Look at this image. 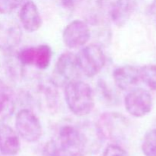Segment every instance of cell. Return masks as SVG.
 Wrapping results in <instances>:
<instances>
[{
	"instance_id": "17",
	"label": "cell",
	"mask_w": 156,
	"mask_h": 156,
	"mask_svg": "<svg viewBox=\"0 0 156 156\" xmlns=\"http://www.w3.org/2000/svg\"><path fill=\"white\" fill-rule=\"evenodd\" d=\"M44 156H76L62 149L56 141H50L44 149Z\"/></svg>"
},
{
	"instance_id": "1",
	"label": "cell",
	"mask_w": 156,
	"mask_h": 156,
	"mask_svg": "<svg viewBox=\"0 0 156 156\" xmlns=\"http://www.w3.org/2000/svg\"><path fill=\"white\" fill-rule=\"evenodd\" d=\"M64 94L67 106L76 116H85L92 111L94 99L91 86L77 79L66 85Z\"/></svg>"
},
{
	"instance_id": "22",
	"label": "cell",
	"mask_w": 156,
	"mask_h": 156,
	"mask_svg": "<svg viewBox=\"0 0 156 156\" xmlns=\"http://www.w3.org/2000/svg\"><path fill=\"white\" fill-rule=\"evenodd\" d=\"M149 12H150V15L152 16V19H153L154 22L156 24V0H154L153 2L151 5Z\"/></svg>"
},
{
	"instance_id": "16",
	"label": "cell",
	"mask_w": 156,
	"mask_h": 156,
	"mask_svg": "<svg viewBox=\"0 0 156 156\" xmlns=\"http://www.w3.org/2000/svg\"><path fill=\"white\" fill-rule=\"evenodd\" d=\"M142 150L146 156H156V129L146 133L142 143Z\"/></svg>"
},
{
	"instance_id": "21",
	"label": "cell",
	"mask_w": 156,
	"mask_h": 156,
	"mask_svg": "<svg viewBox=\"0 0 156 156\" xmlns=\"http://www.w3.org/2000/svg\"><path fill=\"white\" fill-rule=\"evenodd\" d=\"M61 5L66 9H73L82 0H59Z\"/></svg>"
},
{
	"instance_id": "19",
	"label": "cell",
	"mask_w": 156,
	"mask_h": 156,
	"mask_svg": "<svg viewBox=\"0 0 156 156\" xmlns=\"http://www.w3.org/2000/svg\"><path fill=\"white\" fill-rule=\"evenodd\" d=\"M103 156H128L126 151L117 145H110L104 151Z\"/></svg>"
},
{
	"instance_id": "4",
	"label": "cell",
	"mask_w": 156,
	"mask_h": 156,
	"mask_svg": "<svg viewBox=\"0 0 156 156\" xmlns=\"http://www.w3.org/2000/svg\"><path fill=\"white\" fill-rule=\"evenodd\" d=\"M15 127L20 136L29 143L38 141L43 133L39 119L28 109L18 111L15 118Z\"/></svg>"
},
{
	"instance_id": "7",
	"label": "cell",
	"mask_w": 156,
	"mask_h": 156,
	"mask_svg": "<svg viewBox=\"0 0 156 156\" xmlns=\"http://www.w3.org/2000/svg\"><path fill=\"white\" fill-rule=\"evenodd\" d=\"M57 143L65 150L79 156L85 149V138L76 127L69 125L62 126L58 135Z\"/></svg>"
},
{
	"instance_id": "9",
	"label": "cell",
	"mask_w": 156,
	"mask_h": 156,
	"mask_svg": "<svg viewBox=\"0 0 156 156\" xmlns=\"http://www.w3.org/2000/svg\"><path fill=\"white\" fill-rule=\"evenodd\" d=\"M22 31L18 23L6 21L0 23V50L10 52L20 44Z\"/></svg>"
},
{
	"instance_id": "13",
	"label": "cell",
	"mask_w": 156,
	"mask_h": 156,
	"mask_svg": "<svg viewBox=\"0 0 156 156\" xmlns=\"http://www.w3.org/2000/svg\"><path fill=\"white\" fill-rule=\"evenodd\" d=\"M136 7V0H117L110 9L111 20L117 27H123L129 21Z\"/></svg>"
},
{
	"instance_id": "10",
	"label": "cell",
	"mask_w": 156,
	"mask_h": 156,
	"mask_svg": "<svg viewBox=\"0 0 156 156\" xmlns=\"http://www.w3.org/2000/svg\"><path fill=\"white\" fill-rule=\"evenodd\" d=\"M113 77L120 89L129 91L140 82V68L129 65L118 67L113 73Z\"/></svg>"
},
{
	"instance_id": "6",
	"label": "cell",
	"mask_w": 156,
	"mask_h": 156,
	"mask_svg": "<svg viewBox=\"0 0 156 156\" xmlns=\"http://www.w3.org/2000/svg\"><path fill=\"white\" fill-rule=\"evenodd\" d=\"M91 31L89 27L82 20H74L65 27L62 40L66 47L76 49L84 47L89 41Z\"/></svg>"
},
{
	"instance_id": "5",
	"label": "cell",
	"mask_w": 156,
	"mask_h": 156,
	"mask_svg": "<svg viewBox=\"0 0 156 156\" xmlns=\"http://www.w3.org/2000/svg\"><path fill=\"white\" fill-rule=\"evenodd\" d=\"M126 111L134 117H143L149 114L152 108V98L149 91L133 88L124 98Z\"/></svg>"
},
{
	"instance_id": "18",
	"label": "cell",
	"mask_w": 156,
	"mask_h": 156,
	"mask_svg": "<svg viewBox=\"0 0 156 156\" xmlns=\"http://www.w3.org/2000/svg\"><path fill=\"white\" fill-rule=\"evenodd\" d=\"M27 0H0V14H9Z\"/></svg>"
},
{
	"instance_id": "15",
	"label": "cell",
	"mask_w": 156,
	"mask_h": 156,
	"mask_svg": "<svg viewBox=\"0 0 156 156\" xmlns=\"http://www.w3.org/2000/svg\"><path fill=\"white\" fill-rule=\"evenodd\" d=\"M140 81L149 89L156 91V65L149 64L140 67Z\"/></svg>"
},
{
	"instance_id": "12",
	"label": "cell",
	"mask_w": 156,
	"mask_h": 156,
	"mask_svg": "<svg viewBox=\"0 0 156 156\" xmlns=\"http://www.w3.org/2000/svg\"><path fill=\"white\" fill-rule=\"evenodd\" d=\"M21 149V142L17 133L5 123L0 124V153L12 156Z\"/></svg>"
},
{
	"instance_id": "20",
	"label": "cell",
	"mask_w": 156,
	"mask_h": 156,
	"mask_svg": "<svg viewBox=\"0 0 156 156\" xmlns=\"http://www.w3.org/2000/svg\"><path fill=\"white\" fill-rule=\"evenodd\" d=\"M9 101V94L3 86L0 85V114L5 110Z\"/></svg>"
},
{
	"instance_id": "2",
	"label": "cell",
	"mask_w": 156,
	"mask_h": 156,
	"mask_svg": "<svg viewBox=\"0 0 156 156\" xmlns=\"http://www.w3.org/2000/svg\"><path fill=\"white\" fill-rule=\"evenodd\" d=\"M80 73L77 55L69 52L64 53L60 55L55 64L52 82L55 86H65L69 82L77 80Z\"/></svg>"
},
{
	"instance_id": "14",
	"label": "cell",
	"mask_w": 156,
	"mask_h": 156,
	"mask_svg": "<svg viewBox=\"0 0 156 156\" xmlns=\"http://www.w3.org/2000/svg\"><path fill=\"white\" fill-rule=\"evenodd\" d=\"M52 54L53 52L48 45L43 44L35 47L33 66L40 69H45L50 66Z\"/></svg>"
},
{
	"instance_id": "3",
	"label": "cell",
	"mask_w": 156,
	"mask_h": 156,
	"mask_svg": "<svg viewBox=\"0 0 156 156\" xmlns=\"http://www.w3.org/2000/svg\"><path fill=\"white\" fill-rule=\"evenodd\" d=\"M77 58L81 72L89 78L98 74L106 63L105 53L97 44L83 47L77 55Z\"/></svg>"
},
{
	"instance_id": "8",
	"label": "cell",
	"mask_w": 156,
	"mask_h": 156,
	"mask_svg": "<svg viewBox=\"0 0 156 156\" xmlns=\"http://www.w3.org/2000/svg\"><path fill=\"white\" fill-rule=\"evenodd\" d=\"M126 118L121 114L106 113L101 116L98 122V132L104 139H113L126 126Z\"/></svg>"
},
{
	"instance_id": "11",
	"label": "cell",
	"mask_w": 156,
	"mask_h": 156,
	"mask_svg": "<svg viewBox=\"0 0 156 156\" xmlns=\"http://www.w3.org/2000/svg\"><path fill=\"white\" fill-rule=\"evenodd\" d=\"M19 18L24 30L30 33L39 30L42 24L37 6L31 0H27L21 5Z\"/></svg>"
}]
</instances>
